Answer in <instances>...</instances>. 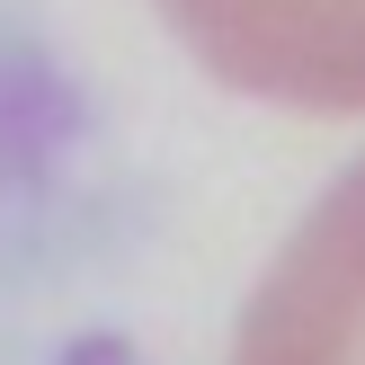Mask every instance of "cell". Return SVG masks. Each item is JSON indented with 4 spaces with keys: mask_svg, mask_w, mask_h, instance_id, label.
Here are the masks:
<instances>
[{
    "mask_svg": "<svg viewBox=\"0 0 365 365\" xmlns=\"http://www.w3.org/2000/svg\"><path fill=\"white\" fill-rule=\"evenodd\" d=\"M223 89L294 116H365V0H152Z\"/></svg>",
    "mask_w": 365,
    "mask_h": 365,
    "instance_id": "1",
    "label": "cell"
},
{
    "mask_svg": "<svg viewBox=\"0 0 365 365\" xmlns=\"http://www.w3.org/2000/svg\"><path fill=\"white\" fill-rule=\"evenodd\" d=\"M232 365H365V160L321 187L259 277Z\"/></svg>",
    "mask_w": 365,
    "mask_h": 365,
    "instance_id": "2",
    "label": "cell"
}]
</instances>
